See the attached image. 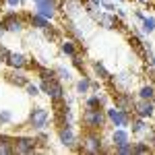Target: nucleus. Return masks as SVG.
Returning a JSON list of instances; mask_svg holds the SVG:
<instances>
[{"instance_id": "nucleus-3", "label": "nucleus", "mask_w": 155, "mask_h": 155, "mask_svg": "<svg viewBox=\"0 0 155 155\" xmlns=\"http://www.w3.org/2000/svg\"><path fill=\"white\" fill-rule=\"evenodd\" d=\"M50 122H52V114H50L48 107H44V106H33L31 107L29 118H27V126L33 132L50 128Z\"/></svg>"}, {"instance_id": "nucleus-8", "label": "nucleus", "mask_w": 155, "mask_h": 155, "mask_svg": "<svg viewBox=\"0 0 155 155\" xmlns=\"http://www.w3.org/2000/svg\"><path fill=\"white\" fill-rule=\"evenodd\" d=\"M56 134H58V143L64 149H71V151L79 149V134L74 130V126H58Z\"/></svg>"}, {"instance_id": "nucleus-31", "label": "nucleus", "mask_w": 155, "mask_h": 155, "mask_svg": "<svg viewBox=\"0 0 155 155\" xmlns=\"http://www.w3.org/2000/svg\"><path fill=\"white\" fill-rule=\"evenodd\" d=\"M71 60H72V66H74L77 71L83 74V72H85V58L81 56V52H79V54H74V56H72Z\"/></svg>"}, {"instance_id": "nucleus-20", "label": "nucleus", "mask_w": 155, "mask_h": 155, "mask_svg": "<svg viewBox=\"0 0 155 155\" xmlns=\"http://www.w3.org/2000/svg\"><path fill=\"white\" fill-rule=\"evenodd\" d=\"M91 93V77H87V74H83L79 81H74V95L77 97H87Z\"/></svg>"}, {"instance_id": "nucleus-22", "label": "nucleus", "mask_w": 155, "mask_h": 155, "mask_svg": "<svg viewBox=\"0 0 155 155\" xmlns=\"http://www.w3.org/2000/svg\"><path fill=\"white\" fill-rule=\"evenodd\" d=\"M15 153V134L0 132V155H12Z\"/></svg>"}, {"instance_id": "nucleus-39", "label": "nucleus", "mask_w": 155, "mask_h": 155, "mask_svg": "<svg viewBox=\"0 0 155 155\" xmlns=\"http://www.w3.org/2000/svg\"><path fill=\"white\" fill-rule=\"evenodd\" d=\"M31 2H33V4H35V2H37V0H31Z\"/></svg>"}, {"instance_id": "nucleus-7", "label": "nucleus", "mask_w": 155, "mask_h": 155, "mask_svg": "<svg viewBox=\"0 0 155 155\" xmlns=\"http://www.w3.org/2000/svg\"><path fill=\"white\" fill-rule=\"evenodd\" d=\"M35 151H39L35 134H15V153L31 155Z\"/></svg>"}, {"instance_id": "nucleus-14", "label": "nucleus", "mask_w": 155, "mask_h": 155, "mask_svg": "<svg viewBox=\"0 0 155 155\" xmlns=\"http://www.w3.org/2000/svg\"><path fill=\"white\" fill-rule=\"evenodd\" d=\"M4 64H6L8 68H25V71H27V68L31 66V58H29L25 52H15V50H11Z\"/></svg>"}, {"instance_id": "nucleus-21", "label": "nucleus", "mask_w": 155, "mask_h": 155, "mask_svg": "<svg viewBox=\"0 0 155 155\" xmlns=\"http://www.w3.org/2000/svg\"><path fill=\"white\" fill-rule=\"evenodd\" d=\"M95 25H97V27H101V29H106V31H112V29H116V15H114V12L104 11L99 17H97Z\"/></svg>"}, {"instance_id": "nucleus-9", "label": "nucleus", "mask_w": 155, "mask_h": 155, "mask_svg": "<svg viewBox=\"0 0 155 155\" xmlns=\"http://www.w3.org/2000/svg\"><path fill=\"white\" fill-rule=\"evenodd\" d=\"M2 77H4V81L8 85L17 87V89H19V87H25V85L31 81L25 68H6V71L2 72Z\"/></svg>"}, {"instance_id": "nucleus-18", "label": "nucleus", "mask_w": 155, "mask_h": 155, "mask_svg": "<svg viewBox=\"0 0 155 155\" xmlns=\"http://www.w3.org/2000/svg\"><path fill=\"white\" fill-rule=\"evenodd\" d=\"M58 48H60V54L66 56V58H72L74 54L81 52V50H79V41H74L72 37H62L60 44H58Z\"/></svg>"}, {"instance_id": "nucleus-16", "label": "nucleus", "mask_w": 155, "mask_h": 155, "mask_svg": "<svg viewBox=\"0 0 155 155\" xmlns=\"http://www.w3.org/2000/svg\"><path fill=\"white\" fill-rule=\"evenodd\" d=\"M110 104V95L106 91H91L87 97H83V106H89V107H106Z\"/></svg>"}, {"instance_id": "nucleus-11", "label": "nucleus", "mask_w": 155, "mask_h": 155, "mask_svg": "<svg viewBox=\"0 0 155 155\" xmlns=\"http://www.w3.org/2000/svg\"><path fill=\"white\" fill-rule=\"evenodd\" d=\"M37 15L46 17L48 21H54L56 17H60V11H58V0H37L35 2V11Z\"/></svg>"}, {"instance_id": "nucleus-38", "label": "nucleus", "mask_w": 155, "mask_h": 155, "mask_svg": "<svg viewBox=\"0 0 155 155\" xmlns=\"http://www.w3.org/2000/svg\"><path fill=\"white\" fill-rule=\"evenodd\" d=\"M6 35V27H4V23H2V19H0V41H2V37Z\"/></svg>"}, {"instance_id": "nucleus-32", "label": "nucleus", "mask_w": 155, "mask_h": 155, "mask_svg": "<svg viewBox=\"0 0 155 155\" xmlns=\"http://www.w3.org/2000/svg\"><path fill=\"white\" fill-rule=\"evenodd\" d=\"M114 15H116V19H122V21H128V19H130V12L126 11L122 4H116V11H114Z\"/></svg>"}, {"instance_id": "nucleus-25", "label": "nucleus", "mask_w": 155, "mask_h": 155, "mask_svg": "<svg viewBox=\"0 0 155 155\" xmlns=\"http://www.w3.org/2000/svg\"><path fill=\"white\" fill-rule=\"evenodd\" d=\"M132 147H134V155H149V153H153V147H151V143H149L147 139H137V141L132 143Z\"/></svg>"}, {"instance_id": "nucleus-15", "label": "nucleus", "mask_w": 155, "mask_h": 155, "mask_svg": "<svg viewBox=\"0 0 155 155\" xmlns=\"http://www.w3.org/2000/svg\"><path fill=\"white\" fill-rule=\"evenodd\" d=\"M149 120L145 118H139V116H132L130 124H128V130H130L132 137H137V139H147V132H149Z\"/></svg>"}, {"instance_id": "nucleus-2", "label": "nucleus", "mask_w": 155, "mask_h": 155, "mask_svg": "<svg viewBox=\"0 0 155 155\" xmlns=\"http://www.w3.org/2000/svg\"><path fill=\"white\" fill-rule=\"evenodd\" d=\"M81 124L85 130H95L101 132L107 126V118H106V107H89L85 106L83 114H81Z\"/></svg>"}, {"instance_id": "nucleus-6", "label": "nucleus", "mask_w": 155, "mask_h": 155, "mask_svg": "<svg viewBox=\"0 0 155 155\" xmlns=\"http://www.w3.org/2000/svg\"><path fill=\"white\" fill-rule=\"evenodd\" d=\"M132 116H134L132 112L122 110V107H116L114 104H112V106L107 104L106 106V118H107V124H110L112 128H116V126H120V128H128Z\"/></svg>"}, {"instance_id": "nucleus-36", "label": "nucleus", "mask_w": 155, "mask_h": 155, "mask_svg": "<svg viewBox=\"0 0 155 155\" xmlns=\"http://www.w3.org/2000/svg\"><path fill=\"white\" fill-rule=\"evenodd\" d=\"M8 52H11V50L6 48V46H2V44H0V64H4V62H6V58H8Z\"/></svg>"}, {"instance_id": "nucleus-37", "label": "nucleus", "mask_w": 155, "mask_h": 155, "mask_svg": "<svg viewBox=\"0 0 155 155\" xmlns=\"http://www.w3.org/2000/svg\"><path fill=\"white\" fill-rule=\"evenodd\" d=\"M139 4H143V6H155V0H137Z\"/></svg>"}, {"instance_id": "nucleus-27", "label": "nucleus", "mask_w": 155, "mask_h": 155, "mask_svg": "<svg viewBox=\"0 0 155 155\" xmlns=\"http://www.w3.org/2000/svg\"><path fill=\"white\" fill-rule=\"evenodd\" d=\"M139 27H141V31H143L145 35L149 37V35H155V17H145L143 21L139 23Z\"/></svg>"}, {"instance_id": "nucleus-30", "label": "nucleus", "mask_w": 155, "mask_h": 155, "mask_svg": "<svg viewBox=\"0 0 155 155\" xmlns=\"http://www.w3.org/2000/svg\"><path fill=\"white\" fill-rule=\"evenodd\" d=\"M23 89H25V93H27L29 97H39V95H41V89H39V85L31 83V81H29V83L25 85Z\"/></svg>"}, {"instance_id": "nucleus-5", "label": "nucleus", "mask_w": 155, "mask_h": 155, "mask_svg": "<svg viewBox=\"0 0 155 155\" xmlns=\"http://www.w3.org/2000/svg\"><path fill=\"white\" fill-rule=\"evenodd\" d=\"M39 89H41V93L48 95L50 101H54V104L62 101L64 95H66L64 83H62L60 79H56V77H52V79H39Z\"/></svg>"}, {"instance_id": "nucleus-34", "label": "nucleus", "mask_w": 155, "mask_h": 155, "mask_svg": "<svg viewBox=\"0 0 155 155\" xmlns=\"http://www.w3.org/2000/svg\"><path fill=\"white\" fill-rule=\"evenodd\" d=\"M4 4L15 11V8H23L25 4H27V0H4Z\"/></svg>"}, {"instance_id": "nucleus-4", "label": "nucleus", "mask_w": 155, "mask_h": 155, "mask_svg": "<svg viewBox=\"0 0 155 155\" xmlns=\"http://www.w3.org/2000/svg\"><path fill=\"white\" fill-rule=\"evenodd\" d=\"M2 23H4V27H6V33H12V35H21V33L27 31V27H29L27 15H21V12L12 11V8L8 12H4Z\"/></svg>"}, {"instance_id": "nucleus-29", "label": "nucleus", "mask_w": 155, "mask_h": 155, "mask_svg": "<svg viewBox=\"0 0 155 155\" xmlns=\"http://www.w3.org/2000/svg\"><path fill=\"white\" fill-rule=\"evenodd\" d=\"M12 120H15L12 112L6 110V107H2L0 110V126H8V124H12Z\"/></svg>"}, {"instance_id": "nucleus-10", "label": "nucleus", "mask_w": 155, "mask_h": 155, "mask_svg": "<svg viewBox=\"0 0 155 155\" xmlns=\"http://www.w3.org/2000/svg\"><path fill=\"white\" fill-rule=\"evenodd\" d=\"M110 99H112V104L116 107H122V110L132 112L134 110V101H137V93H130V89L128 91H114V95L110 97Z\"/></svg>"}, {"instance_id": "nucleus-19", "label": "nucleus", "mask_w": 155, "mask_h": 155, "mask_svg": "<svg viewBox=\"0 0 155 155\" xmlns=\"http://www.w3.org/2000/svg\"><path fill=\"white\" fill-rule=\"evenodd\" d=\"M27 23L31 29H37V31H46L52 27V21H48L46 17H41V15H37V12H29L27 15Z\"/></svg>"}, {"instance_id": "nucleus-35", "label": "nucleus", "mask_w": 155, "mask_h": 155, "mask_svg": "<svg viewBox=\"0 0 155 155\" xmlns=\"http://www.w3.org/2000/svg\"><path fill=\"white\" fill-rule=\"evenodd\" d=\"M130 17L134 19V21H137V23H141V21H143V19L147 17V15H145V12L141 11V8H134V11L130 12Z\"/></svg>"}, {"instance_id": "nucleus-13", "label": "nucleus", "mask_w": 155, "mask_h": 155, "mask_svg": "<svg viewBox=\"0 0 155 155\" xmlns=\"http://www.w3.org/2000/svg\"><path fill=\"white\" fill-rule=\"evenodd\" d=\"M132 112H134V116H139V118L151 120V118H155V101L153 99H137Z\"/></svg>"}, {"instance_id": "nucleus-33", "label": "nucleus", "mask_w": 155, "mask_h": 155, "mask_svg": "<svg viewBox=\"0 0 155 155\" xmlns=\"http://www.w3.org/2000/svg\"><path fill=\"white\" fill-rule=\"evenodd\" d=\"M97 4H99L104 11H107V12L116 11V2H114V0H97Z\"/></svg>"}, {"instance_id": "nucleus-17", "label": "nucleus", "mask_w": 155, "mask_h": 155, "mask_svg": "<svg viewBox=\"0 0 155 155\" xmlns=\"http://www.w3.org/2000/svg\"><path fill=\"white\" fill-rule=\"evenodd\" d=\"M128 141H132L128 128H120V126H116V128L110 130V145H112V147H118V145L128 143Z\"/></svg>"}, {"instance_id": "nucleus-26", "label": "nucleus", "mask_w": 155, "mask_h": 155, "mask_svg": "<svg viewBox=\"0 0 155 155\" xmlns=\"http://www.w3.org/2000/svg\"><path fill=\"white\" fill-rule=\"evenodd\" d=\"M54 74H56V79H60L62 83H72V71H71V68H66L64 64L54 66Z\"/></svg>"}, {"instance_id": "nucleus-28", "label": "nucleus", "mask_w": 155, "mask_h": 155, "mask_svg": "<svg viewBox=\"0 0 155 155\" xmlns=\"http://www.w3.org/2000/svg\"><path fill=\"white\" fill-rule=\"evenodd\" d=\"M112 153H116V155H134L132 141H128V143H122V145H118V147H112Z\"/></svg>"}, {"instance_id": "nucleus-24", "label": "nucleus", "mask_w": 155, "mask_h": 155, "mask_svg": "<svg viewBox=\"0 0 155 155\" xmlns=\"http://www.w3.org/2000/svg\"><path fill=\"white\" fill-rule=\"evenodd\" d=\"M137 99H153L155 101V85L153 83H143L137 89Z\"/></svg>"}, {"instance_id": "nucleus-23", "label": "nucleus", "mask_w": 155, "mask_h": 155, "mask_svg": "<svg viewBox=\"0 0 155 155\" xmlns=\"http://www.w3.org/2000/svg\"><path fill=\"white\" fill-rule=\"evenodd\" d=\"M91 71H93V77L101 79L104 83H107V81H110V77H112V72L106 68V64H104L101 60H91Z\"/></svg>"}, {"instance_id": "nucleus-1", "label": "nucleus", "mask_w": 155, "mask_h": 155, "mask_svg": "<svg viewBox=\"0 0 155 155\" xmlns=\"http://www.w3.org/2000/svg\"><path fill=\"white\" fill-rule=\"evenodd\" d=\"M77 153H91V155H97V153H112V149H107V147H106L101 132L85 130L83 134L79 137V149H77Z\"/></svg>"}, {"instance_id": "nucleus-12", "label": "nucleus", "mask_w": 155, "mask_h": 155, "mask_svg": "<svg viewBox=\"0 0 155 155\" xmlns=\"http://www.w3.org/2000/svg\"><path fill=\"white\" fill-rule=\"evenodd\" d=\"M134 72H120V74H112L107 83L114 87V91H128L134 83Z\"/></svg>"}]
</instances>
